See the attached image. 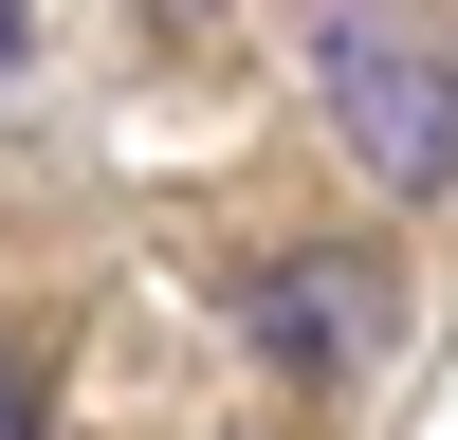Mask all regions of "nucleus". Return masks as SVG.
<instances>
[{
	"instance_id": "nucleus-3",
	"label": "nucleus",
	"mask_w": 458,
	"mask_h": 440,
	"mask_svg": "<svg viewBox=\"0 0 458 440\" xmlns=\"http://www.w3.org/2000/svg\"><path fill=\"white\" fill-rule=\"evenodd\" d=\"M0 440H37V385H19V367H0Z\"/></svg>"
},
{
	"instance_id": "nucleus-1",
	"label": "nucleus",
	"mask_w": 458,
	"mask_h": 440,
	"mask_svg": "<svg viewBox=\"0 0 458 440\" xmlns=\"http://www.w3.org/2000/svg\"><path fill=\"white\" fill-rule=\"evenodd\" d=\"M312 92H330V129H349L403 202L458 183V37L422 19V0H330L312 19Z\"/></svg>"
},
{
	"instance_id": "nucleus-4",
	"label": "nucleus",
	"mask_w": 458,
	"mask_h": 440,
	"mask_svg": "<svg viewBox=\"0 0 458 440\" xmlns=\"http://www.w3.org/2000/svg\"><path fill=\"white\" fill-rule=\"evenodd\" d=\"M19 37H37V19H19V0H0V73H19Z\"/></svg>"
},
{
	"instance_id": "nucleus-2",
	"label": "nucleus",
	"mask_w": 458,
	"mask_h": 440,
	"mask_svg": "<svg viewBox=\"0 0 458 440\" xmlns=\"http://www.w3.org/2000/svg\"><path fill=\"white\" fill-rule=\"evenodd\" d=\"M367 330H386V312H367L330 257H276V275H257V349H276V367H349Z\"/></svg>"
}]
</instances>
